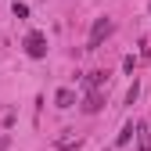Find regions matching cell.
Returning <instances> with one entry per match:
<instances>
[{"instance_id":"4","label":"cell","mask_w":151,"mask_h":151,"mask_svg":"<svg viewBox=\"0 0 151 151\" xmlns=\"http://www.w3.org/2000/svg\"><path fill=\"white\" fill-rule=\"evenodd\" d=\"M101 108H104V97H101V90H90V93H86V104H83V111H86V115H97Z\"/></svg>"},{"instance_id":"1","label":"cell","mask_w":151,"mask_h":151,"mask_svg":"<svg viewBox=\"0 0 151 151\" xmlns=\"http://www.w3.org/2000/svg\"><path fill=\"white\" fill-rule=\"evenodd\" d=\"M111 29H115V22H111L108 14H101L97 22H93V29H90V40H86V50H97L108 36H111Z\"/></svg>"},{"instance_id":"8","label":"cell","mask_w":151,"mask_h":151,"mask_svg":"<svg viewBox=\"0 0 151 151\" xmlns=\"http://www.w3.org/2000/svg\"><path fill=\"white\" fill-rule=\"evenodd\" d=\"M137 93H140V83L133 79V83H129V90H126V104H133V101H137Z\"/></svg>"},{"instance_id":"11","label":"cell","mask_w":151,"mask_h":151,"mask_svg":"<svg viewBox=\"0 0 151 151\" xmlns=\"http://www.w3.org/2000/svg\"><path fill=\"white\" fill-rule=\"evenodd\" d=\"M147 126H151V119H147Z\"/></svg>"},{"instance_id":"10","label":"cell","mask_w":151,"mask_h":151,"mask_svg":"<svg viewBox=\"0 0 151 151\" xmlns=\"http://www.w3.org/2000/svg\"><path fill=\"white\" fill-rule=\"evenodd\" d=\"M7 144H11V137H0V151H7Z\"/></svg>"},{"instance_id":"6","label":"cell","mask_w":151,"mask_h":151,"mask_svg":"<svg viewBox=\"0 0 151 151\" xmlns=\"http://www.w3.org/2000/svg\"><path fill=\"white\" fill-rule=\"evenodd\" d=\"M129 137H133V122H126V126H122V133H119V140H115V144H119V147H126V144H129Z\"/></svg>"},{"instance_id":"9","label":"cell","mask_w":151,"mask_h":151,"mask_svg":"<svg viewBox=\"0 0 151 151\" xmlns=\"http://www.w3.org/2000/svg\"><path fill=\"white\" fill-rule=\"evenodd\" d=\"M14 14H18V18H29V7H25V4H18V0H14Z\"/></svg>"},{"instance_id":"2","label":"cell","mask_w":151,"mask_h":151,"mask_svg":"<svg viewBox=\"0 0 151 151\" xmlns=\"http://www.w3.org/2000/svg\"><path fill=\"white\" fill-rule=\"evenodd\" d=\"M25 54H29V58H36V61H40V58H47V36L32 29V32L25 36Z\"/></svg>"},{"instance_id":"3","label":"cell","mask_w":151,"mask_h":151,"mask_svg":"<svg viewBox=\"0 0 151 151\" xmlns=\"http://www.w3.org/2000/svg\"><path fill=\"white\" fill-rule=\"evenodd\" d=\"M133 133H137V151H151V126L147 122H137Z\"/></svg>"},{"instance_id":"5","label":"cell","mask_w":151,"mask_h":151,"mask_svg":"<svg viewBox=\"0 0 151 151\" xmlns=\"http://www.w3.org/2000/svg\"><path fill=\"white\" fill-rule=\"evenodd\" d=\"M54 104H58V108H72L76 104V90L72 86H61L58 93H54Z\"/></svg>"},{"instance_id":"7","label":"cell","mask_w":151,"mask_h":151,"mask_svg":"<svg viewBox=\"0 0 151 151\" xmlns=\"http://www.w3.org/2000/svg\"><path fill=\"white\" fill-rule=\"evenodd\" d=\"M54 147H58V151H79V147H83V140H58Z\"/></svg>"}]
</instances>
